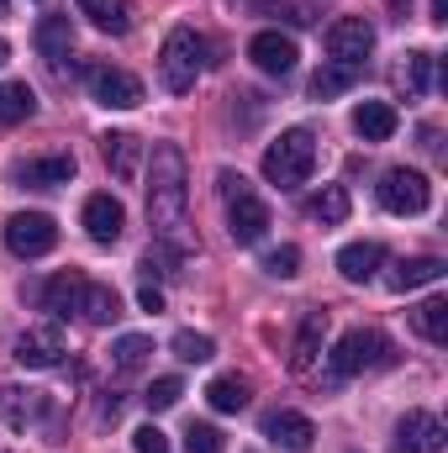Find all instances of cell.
Returning a JSON list of instances; mask_svg holds the SVG:
<instances>
[{
	"label": "cell",
	"instance_id": "cell-13",
	"mask_svg": "<svg viewBox=\"0 0 448 453\" xmlns=\"http://www.w3.org/2000/svg\"><path fill=\"white\" fill-rule=\"evenodd\" d=\"M264 438L274 443V449H290V453H306L317 443V427H312V417H301V411H269L264 417Z\"/></svg>",
	"mask_w": 448,
	"mask_h": 453
},
{
	"label": "cell",
	"instance_id": "cell-1",
	"mask_svg": "<svg viewBox=\"0 0 448 453\" xmlns=\"http://www.w3.org/2000/svg\"><path fill=\"white\" fill-rule=\"evenodd\" d=\"M148 222L164 242L180 237L185 226V153L174 142L153 148V174H148Z\"/></svg>",
	"mask_w": 448,
	"mask_h": 453
},
{
	"label": "cell",
	"instance_id": "cell-21",
	"mask_svg": "<svg viewBox=\"0 0 448 453\" xmlns=\"http://www.w3.org/2000/svg\"><path fill=\"white\" fill-rule=\"evenodd\" d=\"M385 264V248L380 242H348L343 253H337V274L348 280V285H364V280H375V269Z\"/></svg>",
	"mask_w": 448,
	"mask_h": 453
},
{
	"label": "cell",
	"instance_id": "cell-23",
	"mask_svg": "<svg viewBox=\"0 0 448 453\" xmlns=\"http://www.w3.org/2000/svg\"><path fill=\"white\" fill-rule=\"evenodd\" d=\"M306 217L322 222V226H343L348 222V190H343V185H322V190L306 201Z\"/></svg>",
	"mask_w": 448,
	"mask_h": 453
},
{
	"label": "cell",
	"instance_id": "cell-18",
	"mask_svg": "<svg viewBox=\"0 0 448 453\" xmlns=\"http://www.w3.org/2000/svg\"><path fill=\"white\" fill-rule=\"evenodd\" d=\"M396 127H401V116H396L390 101H359V106H353V132H359L364 142H390Z\"/></svg>",
	"mask_w": 448,
	"mask_h": 453
},
{
	"label": "cell",
	"instance_id": "cell-9",
	"mask_svg": "<svg viewBox=\"0 0 448 453\" xmlns=\"http://www.w3.org/2000/svg\"><path fill=\"white\" fill-rule=\"evenodd\" d=\"M322 42H328L333 64H359V69H364V58H369V48H375V27H369L364 16H337Z\"/></svg>",
	"mask_w": 448,
	"mask_h": 453
},
{
	"label": "cell",
	"instance_id": "cell-4",
	"mask_svg": "<svg viewBox=\"0 0 448 453\" xmlns=\"http://www.w3.org/2000/svg\"><path fill=\"white\" fill-rule=\"evenodd\" d=\"M222 196H227V232H232V242H259L264 232H269V206L248 190V180L243 174H222Z\"/></svg>",
	"mask_w": 448,
	"mask_h": 453
},
{
	"label": "cell",
	"instance_id": "cell-8",
	"mask_svg": "<svg viewBox=\"0 0 448 453\" xmlns=\"http://www.w3.org/2000/svg\"><path fill=\"white\" fill-rule=\"evenodd\" d=\"M5 248H11L16 258H42V253L58 248V226H53L48 211H16V217L5 222Z\"/></svg>",
	"mask_w": 448,
	"mask_h": 453
},
{
	"label": "cell",
	"instance_id": "cell-34",
	"mask_svg": "<svg viewBox=\"0 0 448 453\" xmlns=\"http://www.w3.org/2000/svg\"><path fill=\"white\" fill-rule=\"evenodd\" d=\"M143 269H148V274H164V280H174V274H180V248H169V242L158 237V242L143 253Z\"/></svg>",
	"mask_w": 448,
	"mask_h": 453
},
{
	"label": "cell",
	"instance_id": "cell-27",
	"mask_svg": "<svg viewBox=\"0 0 448 453\" xmlns=\"http://www.w3.org/2000/svg\"><path fill=\"white\" fill-rule=\"evenodd\" d=\"M353 80H359V64H322V69L312 74V96H317V101H333L343 90H353Z\"/></svg>",
	"mask_w": 448,
	"mask_h": 453
},
{
	"label": "cell",
	"instance_id": "cell-31",
	"mask_svg": "<svg viewBox=\"0 0 448 453\" xmlns=\"http://www.w3.org/2000/svg\"><path fill=\"white\" fill-rule=\"evenodd\" d=\"M148 353H153V338H143V333H127V338H116L112 342V364L116 369H143L148 364Z\"/></svg>",
	"mask_w": 448,
	"mask_h": 453
},
{
	"label": "cell",
	"instance_id": "cell-5",
	"mask_svg": "<svg viewBox=\"0 0 448 453\" xmlns=\"http://www.w3.org/2000/svg\"><path fill=\"white\" fill-rule=\"evenodd\" d=\"M385 358H390V342L380 338L375 327H348L333 348V374L337 380H353L364 369H380Z\"/></svg>",
	"mask_w": 448,
	"mask_h": 453
},
{
	"label": "cell",
	"instance_id": "cell-17",
	"mask_svg": "<svg viewBox=\"0 0 448 453\" xmlns=\"http://www.w3.org/2000/svg\"><path fill=\"white\" fill-rule=\"evenodd\" d=\"M322 338H328V311H306V317H301V333L290 342V369H296V374H312V369H317Z\"/></svg>",
	"mask_w": 448,
	"mask_h": 453
},
{
	"label": "cell",
	"instance_id": "cell-41",
	"mask_svg": "<svg viewBox=\"0 0 448 453\" xmlns=\"http://www.w3.org/2000/svg\"><path fill=\"white\" fill-rule=\"evenodd\" d=\"M5 58H11V42H5V37H0V64H5Z\"/></svg>",
	"mask_w": 448,
	"mask_h": 453
},
{
	"label": "cell",
	"instance_id": "cell-39",
	"mask_svg": "<svg viewBox=\"0 0 448 453\" xmlns=\"http://www.w3.org/2000/svg\"><path fill=\"white\" fill-rule=\"evenodd\" d=\"M137 306H143V311H164V290H158V285H143V290H137Z\"/></svg>",
	"mask_w": 448,
	"mask_h": 453
},
{
	"label": "cell",
	"instance_id": "cell-25",
	"mask_svg": "<svg viewBox=\"0 0 448 453\" xmlns=\"http://www.w3.org/2000/svg\"><path fill=\"white\" fill-rule=\"evenodd\" d=\"M32 111H37L32 85H27V80H5V85H0V121H5V127H16V121H27Z\"/></svg>",
	"mask_w": 448,
	"mask_h": 453
},
{
	"label": "cell",
	"instance_id": "cell-24",
	"mask_svg": "<svg viewBox=\"0 0 448 453\" xmlns=\"http://www.w3.org/2000/svg\"><path fill=\"white\" fill-rule=\"evenodd\" d=\"M80 317L85 322H96V327H106V322H116L121 317V301H116V290L112 285H85V296H80Z\"/></svg>",
	"mask_w": 448,
	"mask_h": 453
},
{
	"label": "cell",
	"instance_id": "cell-20",
	"mask_svg": "<svg viewBox=\"0 0 448 453\" xmlns=\"http://www.w3.org/2000/svg\"><path fill=\"white\" fill-rule=\"evenodd\" d=\"M444 258H401L390 274H385V285L396 290V296H406V290H422V285H438L444 280Z\"/></svg>",
	"mask_w": 448,
	"mask_h": 453
},
{
	"label": "cell",
	"instance_id": "cell-38",
	"mask_svg": "<svg viewBox=\"0 0 448 453\" xmlns=\"http://www.w3.org/2000/svg\"><path fill=\"white\" fill-rule=\"evenodd\" d=\"M132 443H137V453H169V438H164L158 427H137Z\"/></svg>",
	"mask_w": 448,
	"mask_h": 453
},
{
	"label": "cell",
	"instance_id": "cell-28",
	"mask_svg": "<svg viewBox=\"0 0 448 453\" xmlns=\"http://www.w3.org/2000/svg\"><path fill=\"white\" fill-rule=\"evenodd\" d=\"M206 401H212V411H243L248 406V380L243 374H217L206 385Z\"/></svg>",
	"mask_w": 448,
	"mask_h": 453
},
{
	"label": "cell",
	"instance_id": "cell-12",
	"mask_svg": "<svg viewBox=\"0 0 448 453\" xmlns=\"http://www.w3.org/2000/svg\"><path fill=\"white\" fill-rule=\"evenodd\" d=\"M248 58H253V69L259 74H274V80H285L290 69H296V42L285 37V32H259L253 42H248Z\"/></svg>",
	"mask_w": 448,
	"mask_h": 453
},
{
	"label": "cell",
	"instance_id": "cell-7",
	"mask_svg": "<svg viewBox=\"0 0 448 453\" xmlns=\"http://www.w3.org/2000/svg\"><path fill=\"white\" fill-rule=\"evenodd\" d=\"M375 196H380V206H385L390 217H422V211L433 206V185H428V174H417V169H390Z\"/></svg>",
	"mask_w": 448,
	"mask_h": 453
},
{
	"label": "cell",
	"instance_id": "cell-26",
	"mask_svg": "<svg viewBox=\"0 0 448 453\" xmlns=\"http://www.w3.org/2000/svg\"><path fill=\"white\" fill-rule=\"evenodd\" d=\"M74 5H80L101 32H116V37H121V32L132 27V5H127V0H74Z\"/></svg>",
	"mask_w": 448,
	"mask_h": 453
},
{
	"label": "cell",
	"instance_id": "cell-10",
	"mask_svg": "<svg viewBox=\"0 0 448 453\" xmlns=\"http://www.w3.org/2000/svg\"><path fill=\"white\" fill-rule=\"evenodd\" d=\"M444 422L433 417V411H406L401 422H396V443L390 453H438L444 449Z\"/></svg>",
	"mask_w": 448,
	"mask_h": 453
},
{
	"label": "cell",
	"instance_id": "cell-6",
	"mask_svg": "<svg viewBox=\"0 0 448 453\" xmlns=\"http://www.w3.org/2000/svg\"><path fill=\"white\" fill-rule=\"evenodd\" d=\"M85 90L106 111H137L143 106V80L127 74V69H116V64H90L85 69Z\"/></svg>",
	"mask_w": 448,
	"mask_h": 453
},
{
	"label": "cell",
	"instance_id": "cell-15",
	"mask_svg": "<svg viewBox=\"0 0 448 453\" xmlns=\"http://www.w3.org/2000/svg\"><path fill=\"white\" fill-rule=\"evenodd\" d=\"M85 285H90V280L69 269V274H53L48 285H37L32 296H37V306L53 311V317H80V296H85Z\"/></svg>",
	"mask_w": 448,
	"mask_h": 453
},
{
	"label": "cell",
	"instance_id": "cell-36",
	"mask_svg": "<svg viewBox=\"0 0 448 453\" xmlns=\"http://www.w3.org/2000/svg\"><path fill=\"white\" fill-rule=\"evenodd\" d=\"M217 353V342L206 338V333H174V358H185V364H206Z\"/></svg>",
	"mask_w": 448,
	"mask_h": 453
},
{
	"label": "cell",
	"instance_id": "cell-2",
	"mask_svg": "<svg viewBox=\"0 0 448 453\" xmlns=\"http://www.w3.org/2000/svg\"><path fill=\"white\" fill-rule=\"evenodd\" d=\"M312 169H317V137H312V127H290V132H280L264 148V180L280 185V190L306 185Z\"/></svg>",
	"mask_w": 448,
	"mask_h": 453
},
{
	"label": "cell",
	"instance_id": "cell-33",
	"mask_svg": "<svg viewBox=\"0 0 448 453\" xmlns=\"http://www.w3.org/2000/svg\"><path fill=\"white\" fill-rule=\"evenodd\" d=\"M264 274H274V280H296V274H301V248H296V242L269 248V253H264Z\"/></svg>",
	"mask_w": 448,
	"mask_h": 453
},
{
	"label": "cell",
	"instance_id": "cell-14",
	"mask_svg": "<svg viewBox=\"0 0 448 453\" xmlns=\"http://www.w3.org/2000/svg\"><path fill=\"white\" fill-rule=\"evenodd\" d=\"M64 358V333L58 327H27L16 338V364L21 369H53Z\"/></svg>",
	"mask_w": 448,
	"mask_h": 453
},
{
	"label": "cell",
	"instance_id": "cell-11",
	"mask_svg": "<svg viewBox=\"0 0 448 453\" xmlns=\"http://www.w3.org/2000/svg\"><path fill=\"white\" fill-rule=\"evenodd\" d=\"M11 180H16V185H27V190H58V185H69V180H74V158H69V153H42V158L16 164V169H11Z\"/></svg>",
	"mask_w": 448,
	"mask_h": 453
},
{
	"label": "cell",
	"instance_id": "cell-30",
	"mask_svg": "<svg viewBox=\"0 0 448 453\" xmlns=\"http://www.w3.org/2000/svg\"><path fill=\"white\" fill-rule=\"evenodd\" d=\"M428 80H433V53H406V64L396 69V85L406 96H428Z\"/></svg>",
	"mask_w": 448,
	"mask_h": 453
},
{
	"label": "cell",
	"instance_id": "cell-37",
	"mask_svg": "<svg viewBox=\"0 0 448 453\" xmlns=\"http://www.w3.org/2000/svg\"><path fill=\"white\" fill-rule=\"evenodd\" d=\"M227 438L212 427V422H190V433H185V453H222Z\"/></svg>",
	"mask_w": 448,
	"mask_h": 453
},
{
	"label": "cell",
	"instance_id": "cell-40",
	"mask_svg": "<svg viewBox=\"0 0 448 453\" xmlns=\"http://www.w3.org/2000/svg\"><path fill=\"white\" fill-rule=\"evenodd\" d=\"M433 21H448V0H433Z\"/></svg>",
	"mask_w": 448,
	"mask_h": 453
},
{
	"label": "cell",
	"instance_id": "cell-19",
	"mask_svg": "<svg viewBox=\"0 0 448 453\" xmlns=\"http://www.w3.org/2000/svg\"><path fill=\"white\" fill-rule=\"evenodd\" d=\"M101 153H106V164H112V174L121 185L137 180V169H143V142H137L132 132H106V137H101Z\"/></svg>",
	"mask_w": 448,
	"mask_h": 453
},
{
	"label": "cell",
	"instance_id": "cell-3",
	"mask_svg": "<svg viewBox=\"0 0 448 453\" xmlns=\"http://www.w3.org/2000/svg\"><path fill=\"white\" fill-rule=\"evenodd\" d=\"M201 64H206V37L196 27H174L164 37V48H158V80H164V90H174V96L196 90Z\"/></svg>",
	"mask_w": 448,
	"mask_h": 453
},
{
	"label": "cell",
	"instance_id": "cell-35",
	"mask_svg": "<svg viewBox=\"0 0 448 453\" xmlns=\"http://www.w3.org/2000/svg\"><path fill=\"white\" fill-rule=\"evenodd\" d=\"M180 395H185V385H180L174 374H164V380H153V385H148L143 406H148V411H169V406H180Z\"/></svg>",
	"mask_w": 448,
	"mask_h": 453
},
{
	"label": "cell",
	"instance_id": "cell-42",
	"mask_svg": "<svg viewBox=\"0 0 448 453\" xmlns=\"http://www.w3.org/2000/svg\"><path fill=\"white\" fill-rule=\"evenodd\" d=\"M0 11H5V0H0Z\"/></svg>",
	"mask_w": 448,
	"mask_h": 453
},
{
	"label": "cell",
	"instance_id": "cell-22",
	"mask_svg": "<svg viewBox=\"0 0 448 453\" xmlns=\"http://www.w3.org/2000/svg\"><path fill=\"white\" fill-rule=\"evenodd\" d=\"M69 42H74V27H69V16H42V21H37V53H42L48 64L69 58Z\"/></svg>",
	"mask_w": 448,
	"mask_h": 453
},
{
	"label": "cell",
	"instance_id": "cell-32",
	"mask_svg": "<svg viewBox=\"0 0 448 453\" xmlns=\"http://www.w3.org/2000/svg\"><path fill=\"white\" fill-rule=\"evenodd\" d=\"M37 411H42V401H37L32 390H27V395H21V390H11V385L0 390V417H5L11 427H27V422H32Z\"/></svg>",
	"mask_w": 448,
	"mask_h": 453
},
{
	"label": "cell",
	"instance_id": "cell-16",
	"mask_svg": "<svg viewBox=\"0 0 448 453\" xmlns=\"http://www.w3.org/2000/svg\"><path fill=\"white\" fill-rule=\"evenodd\" d=\"M80 222H85V232H90L96 242H116L121 226H127V206H121L116 196H90L85 211H80Z\"/></svg>",
	"mask_w": 448,
	"mask_h": 453
},
{
	"label": "cell",
	"instance_id": "cell-29",
	"mask_svg": "<svg viewBox=\"0 0 448 453\" xmlns=\"http://www.w3.org/2000/svg\"><path fill=\"white\" fill-rule=\"evenodd\" d=\"M412 322H417V333H422L428 342H448V301L444 296L422 301V306L412 311Z\"/></svg>",
	"mask_w": 448,
	"mask_h": 453
}]
</instances>
